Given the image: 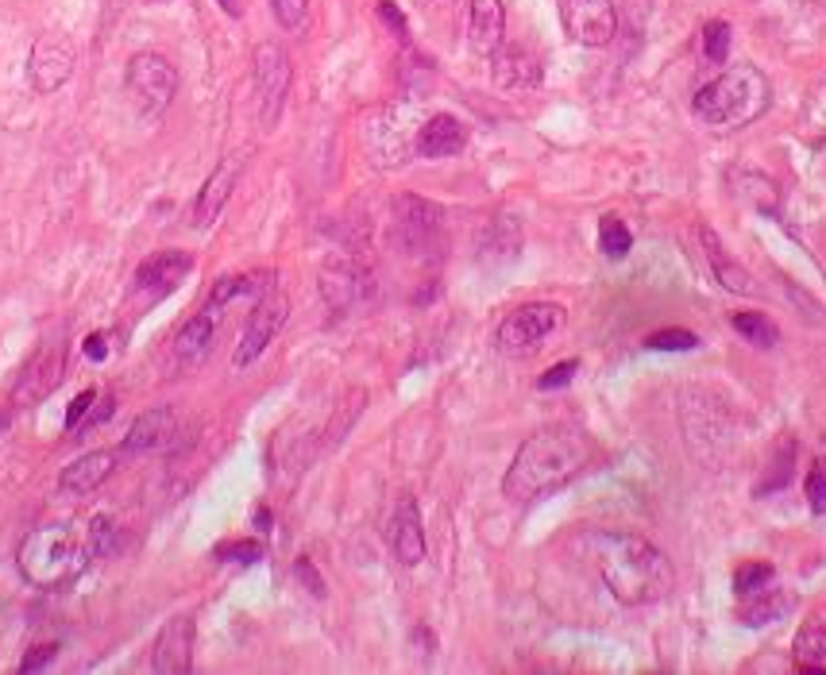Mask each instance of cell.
<instances>
[{
  "label": "cell",
  "mask_w": 826,
  "mask_h": 675,
  "mask_svg": "<svg viewBox=\"0 0 826 675\" xmlns=\"http://www.w3.org/2000/svg\"><path fill=\"white\" fill-rule=\"evenodd\" d=\"M255 525H260V529H271V510H263V506H260V510H255Z\"/></svg>",
  "instance_id": "ee69618b"
},
{
  "label": "cell",
  "mask_w": 826,
  "mask_h": 675,
  "mask_svg": "<svg viewBox=\"0 0 826 675\" xmlns=\"http://www.w3.org/2000/svg\"><path fill=\"white\" fill-rule=\"evenodd\" d=\"M772 104V86L757 66H730L695 93V117L711 128H746Z\"/></svg>",
  "instance_id": "3957f363"
},
{
  "label": "cell",
  "mask_w": 826,
  "mask_h": 675,
  "mask_svg": "<svg viewBox=\"0 0 826 675\" xmlns=\"http://www.w3.org/2000/svg\"><path fill=\"white\" fill-rule=\"evenodd\" d=\"M194 618H170L151 649V667L158 675H181L194 667Z\"/></svg>",
  "instance_id": "4fadbf2b"
},
{
  "label": "cell",
  "mask_w": 826,
  "mask_h": 675,
  "mask_svg": "<svg viewBox=\"0 0 826 675\" xmlns=\"http://www.w3.org/2000/svg\"><path fill=\"white\" fill-rule=\"evenodd\" d=\"M117 460H120V452H109V447H101V452H86V456H78L74 464L63 467L58 487H63L66 495H93V490L117 472Z\"/></svg>",
  "instance_id": "ffe728a7"
},
{
  "label": "cell",
  "mask_w": 826,
  "mask_h": 675,
  "mask_svg": "<svg viewBox=\"0 0 826 675\" xmlns=\"http://www.w3.org/2000/svg\"><path fill=\"white\" fill-rule=\"evenodd\" d=\"M286 317H290V298L278 290H267L260 301H255V309L247 313V324H244V336H240V347L236 355H232V363L236 367H247V363H255L263 352H267V344L278 336V329L286 324Z\"/></svg>",
  "instance_id": "ba28073f"
},
{
  "label": "cell",
  "mask_w": 826,
  "mask_h": 675,
  "mask_svg": "<svg viewBox=\"0 0 826 675\" xmlns=\"http://www.w3.org/2000/svg\"><path fill=\"white\" fill-rule=\"evenodd\" d=\"M213 332H217V321L205 313V309L197 317H189V321L181 324V329L174 332V340H170V363H174V370L197 367V363L209 355V347H213Z\"/></svg>",
  "instance_id": "d6986e66"
},
{
  "label": "cell",
  "mask_w": 826,
  "mask_h": 675,
  "mask_svg": "<svg viewBox=\"0 0 826 675\" xmlns=\"http://www.w3.org/2000/svg\"><path fill=\"white\" fill-rule=\"evenodd\" d=\"M93 401H97V390H81L78 398L70 401V409H66V429H70V432L78 429L81 417H86L89 409H93Z\"/></svg>",
  "instance_id": "74e56055"
},
{
  "label": "cell",
  "mask_w": 826,
  "mask_h": 675,
  "mask_svg": "<svg viewBox=\"0 0 826 675\" xmlns=\"http://www.w3.org/2000/svg\"><path fill=\"white\" fill-rule=\"evenodd\" d=\"M89 564L86 536H78L70 525H43L20 541L16 567L32 587L55 590L74 583Z\"/></svg>",
  "instance_id": "277c9868"
},
{
  "label": "cell",
  "mask_w": 826,
  "mask_h": 675,
  "mask_svg": "<svg viewBox=\"0 0 826 675\" xmlns=\"http://www.w3.org/2000/svg\"><path fill=\"white\" fill-rule=\"evenodd\" d=\"M217 560H236V564H255V560H263V544H260V541H224V544H217Z\"/></svg>",
  "instance_id": "836d02e7"
},
{
  "label": "cell",
  "mask_w": 826,
  "mask_h": 675,
  "mask_svg": "<svg viewBox=\"0 0 826 675\" xmlns=\"http://www.w3.org/2000/svg\"><path fill=\"white\" fill-rule=\"evenodd\" d=\"M55 644H35V649L32 652H27V656H24V664H20V672H40V667H47L51 664V660H55Z\"/></svg>",
  "instance_id": "ab89813d"
},
{
  "label": "cell",
  "mask_w": 826,
  "mask_h": 675,
  "mask_svg": "<svg viewBox=\"0 0 826 675\" xmlns=\"http://www.w3.org/2000/svg\"><path fill=\"white\" fill-rule=\"evenodd\" d=\"M147 4H163V0H147Z\"/></svg>",
  "instance_id": "f6af8a7d"
},
{
  "label": "cell",
  "mask_w": 826,
  "mask_h": 675,
  "mask_svg": "<svg viewBox=\"0 0 826 675\" xmlns=\"http://www.w3.org/2000/svg\"><path fill=\"white\" fill-rule=\"evenodd\" d=\"M378 16H383L386 24L394 27V35H406V16H401V12L394 9L390 0H378Z\"/></svg>",
  "instance_id": "60d3db41"
},
{
  "label": "cell",
  "mask_w": 826,
  "mask_h": 675,
  "mask_svg": "<svg viewBox=\"0 0 826 675\" xmlns=\"http://www.w3.org/2000/svg\"><path fill=\"white\" fill-rule=\"evenodd\" d=\"M491 58H495V81L503 89H529L541 81V63L526 47H498Z\"/></svg>",
  "instance_id": "603a6c76"
},
{
  "label": "cell",
  "mask_w": 826,
  "mask_h": 675,
  "mask_svg": "<svg viewBox=\"0 0 826 675\" xmlns=\"http://www.w3.org/2000/svg\"><path fill=\"white\" fill-rule=\"evenodd\" d=\"M591 460L587 432L572 429V424H549V429L533 432L526 444L514 452V464L503 479V495L514 502H529V498L557 490L583 472Z\"/></svg>",
  "instance_id": "7a4b0ae2"
},
{
  "label": "cell",
  "mask_w": 826,
  "mask_h": 675,
  "mask_svg": "<svg viewBox=\"0 0 826 675\" xmlns=\"http://www.w3.org/2000/svg\"><path fill=\"white\" fill-rule=\"evenodd\" d=\"M795 660L811 675L826 672V610H815L800 626V633H795Z\"/></svg>",
  "instance_id": "484cf974"
},
{
  "label": "cell",
  "mask_w": 826,
  "mask_h": 675,
  "mask_svg": "<svg viewBox=\"0 0 826 675\" xmlns=\"http://www.w3.org/2000/svg\"><path fill=\"white\" fill-rule=\"evenodd\" d=\"M112 541H117V521H112L109 513H97V518L86 525V549H89V560L109 556Z\"/></svg>",
  "instance_id": "4dcf8cb0"
},
{
  "label": "cell",
  "mask_w": 826,
  "mask_h": 675,
  "mask_svg": "<svg viewBox=\"0 0 826 675\" xmlns=\"http://www.w3.org/2000/svg\"><path fill=\"white\" fill-rule=\"evenodd\" d=\"M236 178H240V158H224L221 166H217L213 174H209V181L201 186V193H197V204H194V220L197 224H213L217 217H221V209L229 204L232 189H236Z\"/></svg>",
  "instance_id": "7402d4cb"
},
{
  "label": "cell",
  "mask_w": 826,
  "mask_h": 675,
  "mask_svg": "<svg viewBox=\"0 0 826 675\" xmlns=\"http://www.w3.org/2000/svg\"><path fill=\"white\" fill-rule=\"evenodd\" d=\"M74 63H78V55H74L70 40H63V35H43L32 47V58H27V81H32L35 93L47 97L70 81Z\"/></svg>",
  "instance_id": "9c48e42d"
},
{
  "label": "cell",
  "mask_w": 826,
  "mask_h": 675,
  "mask_svg": "<svg viewBox=\"0 0 826 675\" xmlns=\"http://www.w3.org/2000/svg\"><path fill=\"white\" fill-rule=\"evenodd\" d=\"M128 89L135 93L143 112H166L178 93V70L166 55H155V51H140V55L128 63Z\"/></svg>",
  "instance_id": "52a82bcc"
},
{
  "label": "cell",
  "mask_w": 826,
  "mask_h": 675,
  "mask_svg": "<svg viewBox=\"0 0 826 675\" xmlns=\"http://www.w3.org/2000/svg\"><path fill=\"white\" fill-rule=\"evenodd\" d=\"M734 332L738 336H746L749 344H757V347H777L780 344V329H777V321H772L769 313H734Z\"/></svg>",
  "instance_id": "83f0119b"
},
{
  "label": "cell",
  "mask_w": 826,
  "mask_h": 675,
  "mask_svg": "<svg viewBox=\"0 0 826 675\" xmlns=\"http://www.w3.org/2000/svg\"><path fill=\"white\" fill-rule=\"evenodd\" d=\"M290 78H294V66H290L286 47H278V43H260V47H255V97H260L263 128H275L278 117H283Z\"/></svg>",
  "instance_id": "8992f818"
},
{
  "label": "cell",
  "mask_w": 826,
  "mask_h": 675,
  "mask_svg": "<svg viewBox=\"0 0 826 675\" xmlns=\"http://www.w3.org/2000/svg\"><path fill=\"white\" fill-rule=\"evenodd\" d=\"M598 247H603V255H610V259H623L634 247L630 229H626L618 217H603V224H598Z\"/></svg>",
  "instance_id": "f1b7e54d"
},
{
  "label": "cell",
  "mask_w": 826,
  "mask_h": 675,
  "mask_svg": "<svg viewBox=\"0 0 826 675\" xmlns=\"http://www.w3.org/2000/svg\"><path fill=\"white\" fill-rule=\"evenodd\" d=\"M271 4H275V16H278V24H283L286 32H298V27L306 24L309 0H271Z\"/></svg>",
  "instance_id": "e575fe53"
},
{
  "label": "cell",
  "mask_w": 826,
  "mask_h": 675,
  "mask_svg": "<svg viewBox=\"0 0 826 675\" xmlns=\"http://www.w3.org/2000/svg\"><path fill=\"white\" fill-rule=\"evenodd\" d=\"M575 370H580V363L568 359V363H557V367H549L541 378H537V390H560V386H568L575 378Z\"/></svg>",
  "instance_id": "8d00e7d4"
},
{
  "label": "cell",
  "mask_w": 826,
  "mask_h": 675,
  "mask_svg": "<svg viewBox=\"0 0 826 675\" xmlns=\"http://www.w3.org/2000/svg\"><path fill=\"white\" fill-rule=\"evenodd\" d=\"M375 283H371V270L360 267L355 259H332L329 267L321 270V294L332 309H355L371 298Z\"/></svg>",
  "instance_id": "7c38bea8"
},
{
  "label": "cell",
  "mask_w": 826,
  "mask_h": 675,
  "mask_svg": "<svg viewBox=\"0 0 826 675\" xmlns=\"http://www.w3.org/2000/svg\"><path fill=\"white\" fill-rule=\"evenodd\" d=\"M441 204L421 201V197H394V220H398V232L409 247H426L429 240L441 229Z\"/></svg>",
  "instance_id": "e0dca14e"
},
{
  "label": "cell",
  "mask_w": 826,
  "mask_h": 675,
  "mask_svg": "<svg viewBox=\"0 0 826 675\" xmlns=\"http://www.w3.org/2000/svg\"><path fill=\"white\" fill-rule=\"evenodd\" d=\"M772 579H777V567L764 564V560H753V564H741L738 572H734V590L746 598V595H753V590L769 587Z\"/></svg>",
  "instance_id": "1f68e13d"
},
{
  "label": "cell",
  "mask_w": 826,
  "mask_h": 675,
  "mask_svg": "<svg viewBox=\"0 0 826 675\" xmlns=\"http://www.w3.org/2000/svg\"><path fill=\"white\" fill-rule=\"evenodd\" d=\"M267 278L271 275H229V278H221V283L213 286V294H209V301H205V313L213 317V321H221V313H224V306L229 301H236V298H244V294H260L263 286H267Z\"/></svg>",
  "instance_id": "4316f807"
},
{
  "label": "cell",
  "mask_w": 826,
  "mask_h": 675,
  "mask_svg": "<svg viewBox=\"0 0 826 675\" xmlns=\"http://www.w3.org/2000/svg\"><path fill=\"white\" fill-rule=\"evenodd\" d=\"M178 440V417L170 406H155L147 413L135 417V424L128 429L124 440V456H143V452H163Z\"/></svg>",
  "instance_id": "5bb4252c"
},
{
  "label": "cell",
  "mask_w": 826,
  "mask_h": 675,
  "mask_svg": "<svg viewBox=\"0 0 826 675\" xmlns=\"http://www.w3.org/2000/svg\"><path fill=\"white\" fill-rule=\"evenodd\" d=\"M467 147V128L452 112H437L421 124L418 132V155L421 158H452Z\"/></svg>",
  "instance_id": "44dd1931"
},
{
  "label": "cell",
  "mask_w": 826,
  "mask_h": 675,
  "mask_svg": "<svg viewBox=\"0 0 826 675\" xmlns=\"http://www.w3.org/2000/svg\"><path fill=\"white\" fill-rule=\"evenodd\" d=\"M63 370H66V344H47L43 352L32 355V363H27L24 370H20L16 386H12V401L24 409L40 406V401L51 398L55 386L63 383Z\"/></svg>",
  "instance_id": "30bf717a"
},
{
  "label": "cell",
  "mask_w": 826,
  "mask_h": 675,
  "mask_svg": "<svg viewBox=\"0 0 826 675\" xmlns=\"http://www.w3.org/2000/svg\"><path fill=\"white\" fill-rule=\"evenodd\" d=\"M795 606V595L792 590H777L769 583V587L753 590V595H746V602H741L738 618L746 621V626H772V621H780L784 613H792Z\"/></svg>",
  "instance_id": "d4e9b609"
},
{
  "label": "cell",
  "mask_w": 826,
  "mask_h": 675,
  "mask_svg": "<svg viewBox=\"0 0 826 675\" xmlns=\"http://www.w3.org/2000/svg\"><path fill=\"white\" fill-rule=\"evenodd\" d=\"M564 27L580 47H606L618 32L614 0H564Z\"/></svg>",
  "instance_id": "8fae6325"
},
{
  "label": "cell",
  "mask_w": 826,
  "mask_h": 675,
  "mask_svg": "<svg viewBox=\"0 0 826 675\" xmlns=\"http://www.w3.org/2000/svg\"><path fill=\"white\" fill-rule=\"evenodd\" d=\"M386 536H390V549H394V556H398V564L418 567L421 560H426V529H421L418 502H414L409 495L394 506V518H390Z\"/></svg>",
  "instance_id": "9a60e30c"
},
{
  "label": "cell",
  "mask_w": 826,
  "mask_h": 675,
  "mask_svg": "<svg viewBox=\"0 0 826 675\" xmlns=\"http://www.w3.org/2000/svg\"><path fill=\"white\" fill-rule=\"evenodd\" d=\"M217 4H221L229 16H244V0H217Z\"/></svg>",
  "instance_id": "7bdbcfd3"
},
{
  "label": "cell",
  "mask_w": 826,
  "mask_h": 675,
  "mask_svg": "<svg viewBox=\"0 0 826 675\" xmlns=\"http://www.w3.org/2000/svg\"><path fill=\"white\" fill-rule=\"evenodd\" d=\"M560 324H564V309L557 301H529V306H518L498 324V347L506 355H526L544 336H552Z\"/></svg>",
  "instance_id": "5b68a950"
},
{
  "label": "cell",
  "mask_w": 826,
  "mask_h": 675,
  "mask_svg": "<svg viewBox=\"0 0 826 675\" xmlns=\"http://www.w3.org/2000/svg\"><path fill=\"white\" fill-rule=\"evenodd\" d=\"M294 575H298V579L306 583L309 590H313V598H324V579H321V575H317L313 560H309V556H301L298 564H294Z\"/></svg>",
  "instance_id": "f35d334b"
},
{
  "label": "cell",
  "mask_w": 826,
  "mask_h": 675,
  "mask_svg": "<svg viewBox=\"0 0 826 675\" xmlns=\"http://www.w3.org/2000/svg\"><path fill=\"white\" fill-rule=\"evenodd\" d=\"M194 270V259H189L186 252H155L151 259L140 263V270H135V290L143 294H155V298H163V294L178 290L181 278Z\"/></svg>",
  "instance_id": "2e32d148"
},
{
  "label": "cell",
  "mask_w": 826,
  "mask_h": 675,
  "mask_svg": "<svg viewBox=\"0 0 826 675\" xmlns=\"http://www.w3.org/2000/svg\"><path fill=\"white\" fill-rule=\"evenodd\" d=\"M583 556L598 572L614 598L623 606H649L661 602L672 590L676 575L672 564L653 541L641 533H626V529H591L583 536Z\"/></svg>",
  "instance_id": "6da1fadb"
},
{
  "label": "cell",
  "mask_w": 826,
  "mask_h": 675,
  "mask_svg": "<svg viewBox=\"0 0 826 675\" xmlns=\"http://www.w3.org/2000/svg\"><path fill=\"white\" fill-rule=\"evenodd\" d=\"M86 355H89V359H97V363H101L104 355H109V347H104V336H101V332H93V336L86 340Z\"/></svg>",
  "instance_id": "b9f144b4"
},
{
  "label": "cell",
  "mask_w": 826,
  "mask_h": 675,
  "mask_svg": "<svg viewBox=\"0 0 826 675\" xmlns=\"http://www.w3.org/2000/svg\"><path fill=\"white\" fill-rule=\"evenodd\" d=\"M807 506L811 513H826V464H815L807 475Z\"/></svg>",
  "instance_id": "d590c367"
},
{
  "label": "cell",
  "mask_w": 826,
  "mask_h": 675,
  "mask_svg": "<svg viewBox=\"0 0 826 675\" xmlns=\"http://www.w3.org/2000/svg\"><path fill=\"white\" fill-rule=\"evenodd\" d=\"M700 240H703V255H707L718 286H726V290H734V294H753V278H749V270L726 255V247L718 244V236L707 229V224H700Z\"/></svg>",
  "instance_id": "cb8c5ba5"
},
{
  "label": "cell",
  "mask_w": 826,
  "mask_h": 675,
  "mask_svg": "<svg viewBox=\"0 0 826 675\" xmlns=\"http://www.w3.org/2000/svg\"><path fill=\"white\" fill-rule=\"evenodd\" d=\"M646 344L653 347V352H692V347L700 344V336L687 329H664V332H653Z\"/></svg>",
  "instance_id": "d6a6232c"
},
{
  "label": "cell",
  "mask_w": 826,
  "mask_h": 675,
  "mask_svg": "<svg viewBox=\"0 0 826 675\" xmlns=\"http://www.w3.org/2000/svg\"><path fill=\"white\" fill-rule=\"evenodd\" d=\"M503 32H506V12L503 0H472L467 4V47L475 55L491 58L498 47H503Z\"/></svg>",
  "instance_id": "ac0fdd59"
},
{
  "label": "cell",
  "mask_w": 826,
  "mask_h": 675,
  "mask_svg": "<svg viewBox=\"0 0 826 675\" xmlns=\"http://www.w3.org/2000/svg\"><path fill=\"white\" fill-rule=\"evenodd\" d=\"M730 24L726 20H711L707 27H703V58L715 66H723L726 58H730Z\"/></svg>",
  "instance_id": "f546056e"
}]
</instances>
